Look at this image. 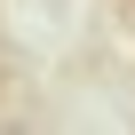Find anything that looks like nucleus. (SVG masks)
I'll list each match as a JSON object with an SVG mask.
<instances>
[{"instance_id": "1", "label": "nucleus", "mask_w": 135, "mask_h": 135, "mask_svg": "<svg viewBox=\"0 0 135 135\" xmlns=\"http://www.w3.org/2000/svg\"><path fill=\"white\" fill-rule=\"evenodd\" d=\"M127 16H135V0H127Z\"/></svg>"}]
</instances>
